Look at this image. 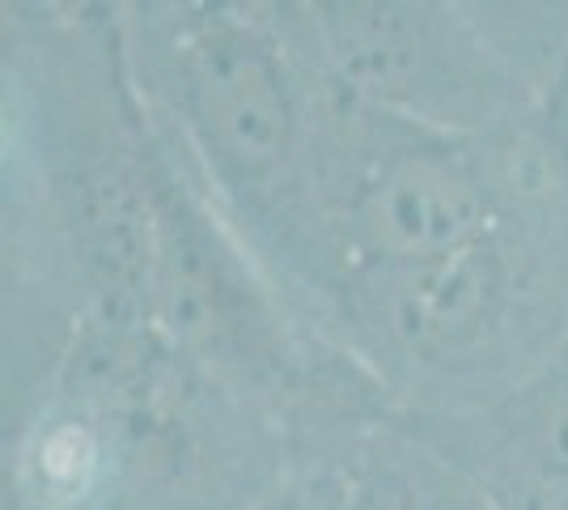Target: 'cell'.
I'll list each match as a JSON object with an SVG mask.
<instances>
[{"label": "cell", "mask_w": 568, "mask_h": 510, "mask_svg": "<svg viewBox=\"0 0 568 510\" xmlns=\"http://www.w3.org/2000/svg\"><path fill=\"white\" fill-rule=\"evenodd\" d=\"M500 510H568V344L518 388L454 417H407Z\"/></svg>", "instance_id": "7"}, {"label": "cell", "mask_w": 568, "mask_h": 510, "mask_svg": "<svg viewBox=\"0 0 568 510\" xmlns=\"http://www.w3.org/2000/svg\"><path fill=\"white\" fill-rule=\"evenodd\" d=\"M288 472L281 417L149 323H85L4 426V498L22 510H263Z\"/></svg>", "instance_id": "3"}, {"label": "cell", "mask_w": 568, "mask_h": 510, "mask_svg": "<svg viewBox=\"0 0 568 510\" xmlns=\"http://www.w3.org/2000/svg\"><path fill=\"white\" fill-rule=\"evenodd\" d=\"M293 456L332 463L335 510H500L463 463L395 409L297 442Z\"/></svg>", "instance_id": "8"}, {"label": "cell", "mask_w": 568, "mask_h": 510, "mask_svg": "<svg viewBox=\"0 0 568 510\" xmlns=\"http://www.w3.org/2000/svg\"><path fill=\"white\" fill-rule=\"evenodd\" d=\"M263 510H335V477L323 456H293L284 489Z\"/></svg>", "instance_id": "9"}, {"label": "cell", "mask_w": 568, "mask_h": 510, "mask_svg": "<svg viewBox=\"0 0 568 510\" xmlns=\"http://www.w3.org/2000/svg\"><path fill=\"white\" fill-rule=\"evenodd\" d=\"M302 18L365 107L446 137L539 123L568 77V4L302 0Z\"/></svg>", "instance_id": "5"}, {"label": "cell", "mask_w": 568, "mask_h": 510, "mask_svg": "<svg viewBox=\"0 0 568 510\" xmlns=\"http://www.w3.org/2000/svg\"><path fill=\"white\" fill-rule=\"evenodd\" d=\"M4 426L34 409L85 323H149L158 132L115 4H0Z\"/></svg>", "instance_id": "1"}, {"label": "cell", "mask_w": 568, "mask_h": 510, "mask_svg": "<svg viewBox=\"0 0 568 510\" xmlns=\"http://www.w3.org/2000/svg\"><path fill=\"white\" fill-rule=\"evenodd\" d=\"M551 116H556V128H560V141H565V153H568V77H565V86H560V94H556Z\"/></svg>", "instance_id": "10"}, {"label": "cell", "mask_w": 568, "mask_h": 510, "mask_svg": "<svg viewBox=\"0 0 568 510\" xmlns=\"http://www.w3.org/2000/svg\"><path fill=\"white\" fill-rule=\"evenodd\" d=\"M565 158L551 111L497 137H446L386 116L344 209L339 286L353 272L420 268L467 251Z\"/></svg>", "instance_id": "6"}, {"label": "cell", "mask_w": 568, "mask_h": 510, "mask_svg": "<svg viewBox=\"0 0 568 510\" xmlns=\"http://www.w3.org/2000/svg\"><path fill=\"white\" fill-rule=\"evenodd\" d=\"M115 18L144 111L288 302L327 332L339 226L382 111L327 69L302 0H132Z\"/></svg>", "instance_id": "2"}, {"label": "cell", "mask_w": 568, "mask_h": 510, "mask_svg": "<svg viewBox=\"0 0 568 510\" xmlns=\"http://www.w3.org/2000/svg\"><path fill=\"white\" fill-rule=\"evenodd\" d=\"M323 328L403 417H454L518 388L568 344V158L450 260L344 277Z\"/></svg>", "instance_id": "4"}]
</instances>
